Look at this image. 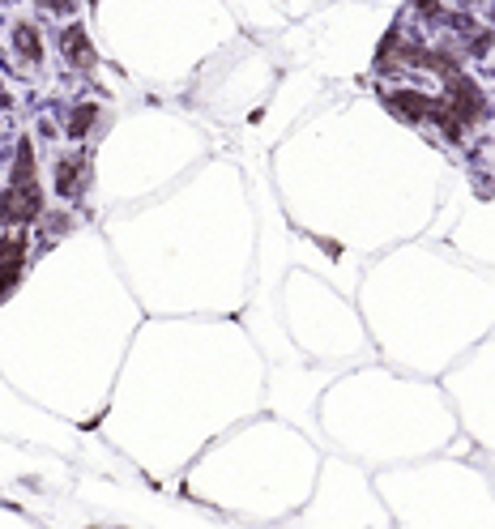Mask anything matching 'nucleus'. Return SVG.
<instances>
[{
    "label": "nucleus",
    "mask_w": 495,
    "mask_h": 529,
    "mask_svg": "<svg viewBox=\"0 0 495 529\" xmlns=\"http://www.w3.org/2000/svg\"><path fill=\"white\" fill-rule=\"evenodd\" d=\"M43 214V188L35 175V150L30 141L18 146V163H13V180L0 192V227H26Z\"/></svg>",
    "instance_id": "f257e3e1"
},
{
    "label": "nucleus",
    "mask_w": 495,
    "mask_h": 529,
    "mask_svg": "<svg viewBox=\"0 0 495 529\" xmlns=\"http://www.w3.org/2000/svg\"><path fill=\"white\" fill-rule=\"evenodd\" d=\"M86 180H90V158L82 150H65L56 158V192L60 197H82L86 192Z\"/></svg>",
    "instance_id": "f03ea898"
},
{
    "label": "nucleus",
    "mask_w": 495,
    "mask_h": 529,
    "mask_svg": "<svg viewBox=\"0 0 495 529\" xmlns=\"http://www.w3.org/2000/svg\"><path fill=\"white\" fill-rule=\"evenodd\" d=\"M9 43H13V52H18V60H22V69L43 64V30L35 22H13Z\"/></svg>",
    "instance_id": "7ed1b4c3"
},
{
    "label": "nucleus",
    "mask_w": 495,
    "mask_h": 529,
    "mask_svg": "<svg viewBox=\"0 0 495 529\" xmlns=\"http://www.w3.org/2000/svg\"><path fill=\"white\" fill-rule=\"evenodd\" d=\"M60 47H65V60L73 64V69H90V64H94L90 39H86L82 26H65V39H60Z\"/></svg>",
    "instance_id": "20e7f679"
},
{
    "label": "nucleus",
    "mask_w": 495,
    "mask_h": 529,
    "mask_svg": "<svg viewBox=\"0 0 495 529\" xmlns=\"http://www.w3.org/2000/svg\"><path fill=\"white\" fill-rule=\"evenodd\" d=\"M94 116H99V107H73V116H69V137H82V133H90V124H94Z\"/></svg>",
    "instance_id": "39448f33"
},
{
    "label": "nucleus",
    "mask_w": 495,
    "mask_h": 529,
    "mask_svg": "<svg viewBox=\"0 0 495 529\" xmlns=\"http://www.w3.org/2000/svg\"><path fill=\"white\" fill-rule=\"evenodd\" d=\"M18 278H22V261H0V303L18 286Z\"/></svg>",
    "instance_id": "423d86ee"
},
{
    "label": "nucleus",
    "mask_w": 495,
    "mask_h": 529,
    "mask_svg": "<svg viewBox=\"0 0 495 529\" xmlns=\"http://www.w3.org/2000/svg\"><path fill=\"white\" fill-rule=\"evenodd\" d=\"M47 13H73V0H39Z\"/></svg>",
    "instance_id": "0eeeda50"
},
{
    "label": "nucleus",
    "mask_w": 495,
    "mask_h": 529,
    "mask_svg": "<svg viewBox=\"0 0 495 529\" xmlns=\"http://www.w3.org/2000/svg\"><path fill=\"white\" fill-rule=\"evenodd\" d=\"M5 107H9V90H5V86H0V111H5Z\"/></svg>",
    "instance_id": "6e6552de"
}]
</instances>
